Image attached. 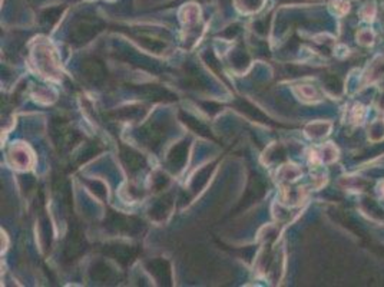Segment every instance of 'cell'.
<instances>
[{
	"label": "cell",
	"instance_id": "cell-1",
	"mask_svg": "<svg viewBox=\"0 0 384 287\" xmlns=\"http://www.w3.org/2000/svg\"><path fill=\"white\" fill-rule=\"evenodd\" d=\"M108 227L112 230L119 231V233H126V234H137L142 230V221H139L134 217H126L119 212L112 211L108 217Z\"/></svg>",
	"mask_w": 384,
	"mask_h": 287
},
{
	"label": "cell",
	"instance_id": "cell-2",
	"mask_svg": "<svg viewBox=\"0 0 384 287\" xmlns=\"http://www.w3.org/2000/svg\"><path fill=\"white\" fill-rule=\"evenodd\" d=\"M85 251V238L77 225H75L71 230L68 240H66V247H65V257L68 260H74L79 257Z\"/></svg>",
	"mask_w": 384,
	"mask_h": 287
},
{
	"label": "cell",
	"instance_id": "cell-3",
	"mask_svg": "<svg viewBox=\"0 0 384 287\" xmlns=\"http://www.w3.org/2000/svg\"><path fill=\"white\" fill-rule=\"evenodd\" d=\"M103 253L112 259H115L116 262L126 266L137 257L138 249L132 246H126V244H108V246H105Z\"/></svg>",
	"mask_w": 384,
	"mask_h": 287
},
{
	"label": "cell",
	"instance_id": "cell-4",
	"mask_svg": "<svg viewBox=\"0 0 384 287\" xmlns=\"http://www.w3.org/2000/svg\"><path fill=\"white\" fill-rule=\"evenodd\" d=\"M82 72L92 84H100L106 78V68L102 61L96 58H87L82 63Z\"/></svg>",
	"mask_w": 384,
	"mask_h": 287
},
{
	"label": "cell",
	"instance_id": "cell-5",
	"mask_svg": "<svg viewBox=\"0 0 384 287\" xmlns=\"http://www.w3.org/2000/svg\"><path fill=\"white\" fill-rule=\"evenodd\" d=\"M137 91L145 98L155 102H172L176 99L174 94L168 91L166 88L159 87V85H142L137 88Z\"/></svg>",
	"mask_w": 384,
	"mask_h": 287
},
{
	"label": "cell",
	"instance_id": "cell-6",
	"mask_svg": "<svg viewBox=\"0 0 384 287\" xmlns=\"http://www.w3.org/2000/svg\"><path fill=\"white\" fill-rule=\"evenodd\" d=\"M165 137V128L159 122H151L142 129V138L149 148L156 150Z\"/></svg>",
	"mask_w": 384,
	"mask_h": 287
},
{
	"label": "cell",
	"instance_id": "cell-7",
	"mask_svg": "<svg viewBox=\"0 0 384 287\" xmlns=\"http://www.w3.org/2000/svg\"><path fill=\"white\" fill-rule=\"evenodd\" d=\"M148 270L151 272V275L154 276L161 285L169 286L171 285V266L169 263L163 259H155L152 262H149Z\"/></svg>",
	"mask_w": 384,
	"mask_h": 287
},
{
	"label": "cell",
	"instance_id": "cell-8",
	"mask_svg": "<svg viewBox=\"0 0 384 287\" xmlns=\"http://www.w3.org/2000/svg\"><path fill=\"white\" fill-rule=\"evenodd\" d=\"M100 29L95 23H90V22H82L79 25L76 26L72 32V42L76 43V45H83V43H87L90 39L93 38Z\"/></svg>",
	"mask_w": 384,
	"mask_h": 287
},
{
	"label": "cell",
	"instance_id": "cell-9",
	"mask_svg": "<svg viewBox=\"0 0 384 287\" xmlns=\"http://www.w3.org/2000/svg\"><path fill=\"white\" fill-rule=\"evenodd\" d=\"M119 155H121V161L124 163L129 173H137L141 168H144V165H145V161L141 157V154H138L137 151L131 150L128 147L122 145Z\"/></svg>",
	"mask_w": 384,
	"mask_h": 287
},
{
	"label": "cell",
	"instance_id": "cell-10",
	"mask_svg": "<svg viewBox=\"0 0 384 287\" xmlns=\"http://www.w3.org/2000/svg\"><path fill=\"white\" fill-rule=\"evenodd\" d=\"M188 142L182 141L179 144H176L175 147H172V150L169 151L168 154V165L178 171L182 168V165L186 163V158H188Z\"/></svg>",
	"mask_w": 384,
	"mask_h": 287
},
{
	"label": "cell",
	"instance_id": "cell-11",
	"mask_svg": "<svg viewBox=\"0 0 384 287\" xmlns=\"http://www.w3.org/2000/svg\"><path fill=\"white\" fill-rule=\"evenodd\" d=\"M236 109H239L242 113H245L248 118L254 119V121H260V122H268V118L261 112L260 109L252 105L251 102H248L245 99H236L235 103H234Z\"/></svg>",
	"mask_w": 384,
	"mask_h": 287
},
{
	"label": "cell",
	"instance_id": "cell-12",
	"mask_svg": "<svg viewBox=\"0 0 384 287\" xmlns=\"http://www.w3.org/2000/svg\"><path fill=\"white\" fill-rule=\"evenodd\" d=\"M179 118H181V121H182L191 131H194L195 134H198L201 137L211 138V139H212V134H211L210 128L205 124H202L201 121H198L197 118H194V116H191V115H188V113L185 112L179 113Z\"/></svg>",
	"mask_w": 384,
	"mask_h": 287
},
{
	"label": "cell",
	"instance_id": "cell-13",
	"mask_svg": "<svg viewBox=\"0 0 384 287\" xmlns=\"http://www.w3.org/2000/svg\"><path fill=\"white\" fill-rule=\"evenodd\" d=\"M258 190H264V186H262V183H261L258 178H252L251 180V183H249V186H248L247 191H245V195L242 197V201H241V204L238 205V208H242V207H245L248 204H251V202H254V201L257 200L258 197L262 195V192H258Z\"/></svg>",
	"mask_w": 384,
	"mask_h": 287
},
{
	"label": "cell",
	"instance_id": "cell-14",
	"mask_svg": "<svg viewBox=\"0 0 384 287\" xmlns=\"http://www.w3.org/2000/svg\"><path fill=\"white\" fill-rule=\"evenodd\" d=\"M172 207V202L166 200H159L156 204H154V207L151 208V217H154L155 220H161L163 218L168 211L171 210Z\"/></svg>",
	"mask_w": 384,
	"mask_h": 287
},
{
	"label": "cell",
	"instance_id": "cell-15",
	"mask_svg": "<svg viewBox=\"0 0 384 287\" xmlns=\"http://www.w3.org/2000/svg\"><path fill=\"white\" fill-rule=\"evenodd\" d=\"M100 151H102V148H100L98 144H89V145H86L85 150L80 152V155H79V158H77V165L89 161V160L93 158L96 154H99Z\"/></svg>",
	"mask_w": 384,
	"mask_h": 287
},
{
	"label": "cell",
	"instance_id": "cell-16",
	"mask_svg": "<svg viewBox=\"0 0 384 287\" xmlns=\"http://www.w3.org/2000/svg\"><path fill=\"white\" fill-rule=\"evenodd\" d=\"M142 113H144V111H142L141 106H126V108H121L119 111L113 112L112 115H115L118 118H129V119H132V118L141 116Z\"/></svg>",
	"mask_w": 384,
	"mask_h": 287
},
{
	"label": "cell",
	"instance_id": "cell-17",
	"mask_svg": "<svg viewBox=\"0 0 384 287\" xmlns=\"http://www.w3.org/2000/svg\"><path fill=\"white\" fill-rule=\"evenodd\" d=\"M109 276H111V269L106 264L98 263V264L93 266V269H92V277L93 279H96L99 282H105V280H108Z\"/></svg>",
	"mask_w": 384,
	"mask_h": 287
},
{
	"label": "cell",
	"instance_id": "cell-18",
	"mask_svg": "<svg viewBox=\"0 0 384 287\" xmlns=\"http://www.w3.org/2000/svg\"><path fill=\"white\" fill-rule=\"evenodd\" d=\"M86 184L90 187V190H92V192L93 194H96L98 197H100V198H103L105 195H106V187H105V184L103 183H100V181H98V180H90V181H86Z\"/></svg>",
	"mask_w": 384,
	"mask_h": 287
},
{
	"label": "cell",
	"instance_id": "cell-19",
	"mask_svg": "<svg viewBox=\"0 0 384 287\" xmlns=\"http://www.w3.org/2000/svg\"><path fill=\"white\" fill-rule=\"evenodd\" d=\"M204 59H205L207 65L210 66L214 72L220 74V76L223 75V72H220V65H218V59L215 58V55H214L212 52H207V53L204 55Z\"/></svg>",
	"mask_w": 384,
	"mask_h": 287
},
{
	"label": "cell",
	"instance_id": "cell-20",
	"mask_svg": "<svg viewBox=\"0 0 384 287\" xmlns=\"http://www.w3.org/2000/svg\"><path fill=\"white\" fill-rule=\"evenodd\" d=\"M204 108H205V111H207V112L215 113V112H218L223 106H221L220 103H215V102H207V103H204Z\"/></svg>",
	"mask_w": 384,
	"mask_h": 287
},
{
	"label": "cell",
	"instance_id": "cell-21",
	"mask_svg": "<svg viewBox=\"0 0 384 287\" xmlns=\"http://www.w3.org/2000/svg\"><path fill=\"white\" fill-rule=\"evenodd\" d=\"M168 183V180H166V177L165 175H159L158 178H155V181H154V187L155 190H161L163 188V186Z\"/></svg>",
	"mask_w": 384,
	"mask_h": 287
}]
</instances>
